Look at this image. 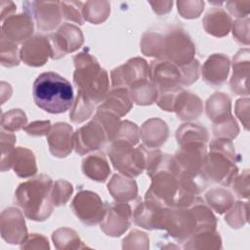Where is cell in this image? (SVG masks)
I'll return each mask as SVG.
<instances>
[{
    "label": "cell",
    "instance_id": "cell-15",
    "mask_svg": "<svg viewBox=\"0 0 250 250\" xmlns=\"http://www.w3.org/2000/svg\"><path fill=\"white\" fill-rule=\"evenodd\" d=\"M1 235L11 244L23 243L26 239L27 229L21 212L14 207H9L1 213Z\"/></svg>",
    "mask_w": 250,
    "mask_h": 250
},
{
    "label": "cell",
    "instance_id": "cell-38",
    "mask_svg": "<svg viewBox=\"0 0 250 250\" xmlns=\"http://www.w3.org/2000/svg\"><path fill=\"white\" fill-rule=\"evenodd\" d=\"M83 2L80 1H62L60 2L61 5V10H62V15L63 16L64 19L77 22L79 24H83L84 22V18L82 14V9H83Z\"/></svg>",
    "mask_w": 250,
    "mask_h": 250
},
{
    "label": "cell",
    "instance_id": "cell-40",
    "mask_svg": "<svg viewBox=\"0 0 250 250\" xmlns=\"http://www.w3.org/2000/svg\"><path fill=\"white\" fill-rule=\"evenodd\" d=\"M53 241L54 244H56V247L58 249H62L63 248L64 243H77L79 245V243H81L82 241L79 239L78 234L67 228H63V229H59L58 230H56L53 233Z\"/></svg>",
    "mask_w": 250,
    "mask_h": 250
},
{
    "label": "cell",
    "instance_id": "cell-35",
    "mask_svg": "<svg viewBox=\"0 0 250 250\" xmlns=\"http://www.w3.org/2000/svg\"><path fill=\"white\" fill-rule=\"evenodd\" d=\"M16 142V136L13 133H1V171L4 172L12 167V155L15 149L14 144Z\"/></svg>",
    "mask_w": 250,
    "mask_h": 250
},
{
    "label": "cell",
    "instance_id": "cell-46",
    "mask_svg": "<svg viewBox=\"0 0 250 250\" xmlns=\"http://www.w3.org/2000/svg\"><path fill=\"white\" fill-rule=\"evenodd\" d=\"M227 9L229 11L231 15H233L236 18H246L249 14V1H243V2H234L229 1L226 3Z\"/></svg>",
    "mask_w": 250,
    "mask_h": 250
},
{
    "label": "cell",
    "instance_id": "cell-21",
    "mask_svg": "<svg viewBox=\"0 0 250 250\" xmlns=\"http://www.w3.org/2000/svg\"><path fill=\"white\" fill-rule=\"evenodd\" d=\"M203 109L201 100L191 94L181 89L177 94L174 111L177 113V116L182 120H192L197 118Z\"/></svg>",
    "mask_w": 250,
    "mask_h": 250
},
{
    "label": "cell",
    "instance_id": "cell-20",
    "mask_svg": "<svg viewBox=\"0 0 250 250\" xmlns=\"http://www.w3.org/2000/svg\"><path fill=\"white\" fill-rule=\"evenodd\" d=\"M249 49H241L233 57V73L230 79V88L237 95H248Z\"/></svg>",
    "mask_w": 250,
    "mask_h": 250
},
{
    "label": "cell",
    "instance_id": "cell-25",
    "mask_svg": "<svg viewBox=\"0 0 250 250\" xmlns=\"http://www.w3.org/2000/svg\"><path fill=\"white\" fill-rule=\"evenodd\" d=\"M109 193L117 202H128L137 197L138 187L134 180L120 175H113L107 184Z\"/></svg>",
    "mask_w": 250,
    "mask_h": 250
},
{
    "label": "cell",
    "instance_id": "cell-43",
    "mask_svg": "<svg viewBox=\"0 0 250 250\" xmlns=\"http://www.w3.org/2000/svg\"><path fill=\"white\" fill-rule=\"evenodd\" d=\"M248 22L249 19L246 17L244 20L240 19L233 22V37L235 40L241 44L248 45L249 44V37H248Z\"/></svg>",
    "mask_w": 250,
    "mask_h": 250
},
{
    "label": "cell",
    "instance_id": "cell-19",
    "mask_svg": "<svg viewBox=\"0 0 250 250\" xmlns=\"http://www.w3.org/2000/svg\"><path fill=\"white\" fill-rule=\"evenodd\" d=\"M229 60L223 54H214L208 58L202 66V77L211 86L223 84L229 70Z\"/></svg>",
    "mask_w": 250,
    "mask_h": 250
},
{
    "label": "cell",
    "instance_id": "cell-41",
    "mask_svg": "<svg viewBox=\"0 0 250 250\" xmlns=\"http://www.w3.org/2000/svg\"><path fill=\"white\" fill-rule=\"evenodd\" d=\"M182 72V85H190L199 76V62L193 60L191 62L179 66Z\"/></svg>",
    "mask_w": 250,
    "mask_h": 250
},
{
    "label": "cell",
    "instance_id": "cell-44",
    "mask_svg": "<svg viewBox=\"0 0 250 250\" xmlns=\"http://www.w3.org/2000/svg\"><path fill=\"white\" fill-rule=\"evenodd\" d=\"M246 203L242 204V202H236V204L233 206V208L229 211V213L226 216V221L235 217V219L231 220L229 224L232 227V228H240L241 226H243L245 224V222L247 221V218H243L242 217V207L245 205Z\"/></svg>",
    "mask_w": 250,
    "mask_h": 250
},
{
    "label": "cell",
    "instance_id": "cell-12",
    "mask_svg": "<svg viewBox=\"0 0 250 250\" xmlns=\"http://www.w3.org/2000/svg\"><path fill=\"white\" fill-rule=\"evenodd\" d=\"M133 214L127 202H113L106 205L105 215L101 224V229L109 236H120L130 227Z\"/></svg>",
    "mask_w": 250,
    "mask_h": 250
},
{
    "label": "cell",
    "instance_id": "cell-11",
    "mask_svg": "<svg viewBox=\"0 0 250 250\" xmlns=\"http://www.w3.org/2000/svg\"><path fill=\"white\" fill-rule=\"evenodd\" d=\"M107 141V136L103 125L96 119L79 128L73 135V148L84 155L90 151L101 148Z\"/></svg>",
    "mask_w": 250,
    "mask_h": 250
},
{
    "label": "cell",
    "instance_id": "cell-30",
    "mask_svg": "<svg viewBox=\"0 0 250 250\" xmlns=\"http://www.w3.org/2000/svg\"><path fill=\"white\" fill-rule=\"evenodd\" d=\"M110 13L107 1H87L83 4L82 14L84 20L98 24L104 21Z\"/></svg>",
    "mask_w": 250,
    "mask_h": 250
},
{
    "label": "cell",
    "instance_id": "cell-27",
    "mask_svg": "<svg viewBox=\"0 0 250 250\" xmlns=\"http://www.w3.org/2000/svg\"><path fill=\"white\" fill-rule=\"evenodd\" d=\"M12 167L21 178L33 176L37 172L34 153L26 147H16L12 155Z\"/></svg>",
    "mask_w": 250,
    "mask_h": 250
},
{
    "label": "cell",
    "instance_id": "cell-34",
    "mask_svg": "<svg viewBox=\"0 0 250 250\" xmlns=\"http://www.w3.org/2000/svg\"><path fill=\"white\" fill-rule=\"evenodd\" d=\"M26 122L27 118L25 116V113L22 110L17 108L3 114L1 125L2 128L5 130L9 132H15L21 129L22 127L24 128Z\"/></svg>",
    "mask_w": 250,
    "mask_h": 250
},
{
    "label": "cell",
    "instance_id": "cell-29",
    "mask_svg": "<svg viewBox=\"0 0 250 250\" xmlns=\"http://www.w3.org/2000/svg\"><path fill=\"white\" fill-rule=\"evenodd\" d=\"M177 140L180 146L206 144L208 141L207 130L197 124L188 123L177 130Z\"/></svg>",
    "mask_w": 250,
    "mask_h": 250
},
{
    "label": "cell",
    "instance_id": "cell-39",
    "mask_svg": "<svg viewBox=\"0 0 250 250\" xmlns=\"http://www.w3.org/2000/svg\"><path fill=\"white\" fill-rule=\"evenodd\" d=\"M178 12L183 18L194 19L198 18L204 8L202 1H178Z\"/></svg>",
    "mask_w": 250,
    "mask_h": 250
},
{
    "label": "cell",
    "instance_id": "cell-5",
    "mask_svg": "<svg viewBox=\"0 0 250 250\" xmlns=\"http://www.w3.org/2000/svg\"><path fill=\"white\" fill-rule=\"evenodd\" d=\"M145 145H134L123 139H115L107 148V154L115 170L126 177L139 176L146 167L147 149Z\"/></svg>",
    "mask_w": 250,
    "mask_h": 250
},
{
    "label": "cell",
    "instance_id": "cell-17",
    "mask_svg": "<svg viewBox=\"0 0 250 250\" xmlns=\"http://www.w3.org/2000/svg\"><path fill=\"white\" fill-rule=\"evenodd\" d=\"M72 127L67 123L59 122L51 127L47 141L51 153L56 157L67 156L73 148Z\"/></svg>",
    "mask_w": 250,
    "mask_h": 250
},
{
    "label": "cell",
    "instance_id": "cell-14",
    "mask_svg": "<svg viewBox=\"0 0 250 250\" xmlns=\"http://www.w3.org/2000/svg\"><path fill=\"white\" fill-rule=\"evenodd\" d=\"M149 79V66L142 58H134L111 71L113 88L128 89L133 83Z\"/></svg>",
    "mask_w": 250,
    "mask_h": 250
},
{
    "label": "cell",
    "instance_id": "cell-9",
    "mask_svg": "<svg viewBox=\"0 0 250 250\" xmlns=\"http://www.w3.org/2000/svg\"><path fill=\"white\" fill-rule=\"evenodd\" d=\"M22 7L26 14L33 18L37 27L43 31H49L56 28L62 20V10L60 2H38L25 1Z\"/></svg>",
    "mask_w": 250,
    "mask_h": 250
},
{
    "label": "cell",
    "instance_id": "cell-24",
    "mask_svg": "<svg viewBox=\"0 0 250 250\" xmlns=\"http://www.w3.org/2000/svg\"><path fill=\"white\" fill-rule=\"evenodd\" d=\"M231 18L222 8H213L203 19V27L207 33L216 37L227 35L231 27Z\"/></svg>",
    "mask_w": 250,
    "mask_h": 250
},
{
    "label": "cell",
    "instance_id": "cell-31",
    "mask_svg": "<svg viewBox=\"0 0 250 250\" xmlns=\"http://www.w3.org/2000/svg\"><path fill=\"white\" fill-rule=\"evenodd\" d=\"M205 197L211 208L219 214L226 212L233 203L231 193L224 188L211 189L205 194Z\"/></svg>",
    "mask_w": 250,
    "mask_h": 250
},
{
    "label": "cell",
    "instance_id": "cell-47",
    "mask_svg": "<svg viewBox=\"0 0 250 250\" xmlns=\"http://www.w3.org/2000/svg\"><path fill=\"white\" fill-rule=\"evenodd\" d=\"M51 123L50 121H34L23 129L28 135L31 136H44L49 133L51 130Z\"/></svg>",
    "mask_w": 250,
    "mask_h": 250
},
{
    "label": "cell",
    "instance_id": "cell-13",
    "mask_svg": "<svg viewBox=\"0 0 250 250\" xmlns=\"http://www.w3.org/2000/svg\"><path fill=\"white\" fill-rule=\"evenodd\" d=\"M149 79L159 92L170 91L182 86V72L180 67L167 61L158 59L149 65Z\"/></svg>",
    "mask_w": 250,
    "mask_h": 250
},
{
    "label": "cell",
    "instance_id": "cell-37",
    "mask_svg": "<svg viewBox=\"0 0 250 250\" xmlns=\"http://www.w3.org/2000/svg\"><path fill=\"white\" fill-rule=\"evenodd\" d=\"M73 192L71 184L64 180L56 181L52 189V200L55 206H61L67 202Z\"/></svg>",
    "mask_w": 250,
    "mask_h": 250
},
{
    "label": "cell",
    "instance_id": "cell-33",
    "mask_svg": "<svg viewBox=\"0 0 250 250\" xmlns=\"http://www.w3.org/2000/svg\"><path fill=\"white\" fill-rule=\"evenodd\" d=\"M95 104L84 98L81 94H77L76 101L73 104L71 112L69 114L70 119L74 123H81L91 116L95 109Z\"/></svg>",
    "mask_w": 250,
    "mask_h": 250
},
{
    "label": "cell",
    "instance_id": "cell-4",
    "mask_svg": "<svg viewBox=\"0 0 250 250\" xmlns=\"http://www.w3.org/2000/svg\"><path fill=\"white\" fill-rule=\"evenodd\" d=\"M203 174L207 180L228 186L237 174L235 151L231 141L218 138L210 145V153L206 154L203 164Z\"/></svg>",
    "mask_w": 250,
    "mask_h": 250
},
{
    "label": "cell",
    "instance_id": "cell-18",
    "mask_svg": "<svg viewBox=\"0 0 250 250\" xmlns=\"http://www.w3.org/2000/svg\"><path fill=\"white\" fill-rule=\"evenodd\" d=\"M32 32L33 21L26 13L11 15L2 21L1 34L11 42L26 41Z\"/></svg>",
    "mask_w": 250,
    "mask_h": 250
},
{
    "label": "cell",
    "instance_id": "cell-42",
    "mask_svg": "<svg viewBox=\"0 0 250 250\" xmlns=\"http://www.w3.org/2000/svg\"><path fill=\"white\" fill-rule=\"evenodd\" d=\"M116 139H123L130 143H132L134 146L139 143V129L135 123H132L130 121H123L121 122V126L119 129V133L116 137Z\"/></svg>",
    "mask_w": 250,
    "mask_h": 250
},
{
    "label": "cell",
    "instance_id": "cell-36",
    "mask_svg": "<svg viewBox=\"0 0 250 250\" xmlns=\"http://www.w3.org/2000/svg\"><path fill=\"white\" fill-rule=\"evenodd\" d=\"M20 63L18 47L14 42L9 41L1 34V64L3 66H15Z\"/></svg>",
    "mask_w": 250,
    "mask_h": 250
},
{
    "label": "cell",
    "instance_id": "cell-48",
    "mask_svg": "<svg viewBox=\"0 0 250 250\" xmlns=\"http://www.w3.org/2000/svg\"><path fill=\"white\" fill-rule=\"evenodd\" d=\"M149 4L152 6L155 13L161 15L168 13L171 10V7L173 6V2L171 1H160V2H149Z\"/></svg>",
    "mask_w": 250,
    "mask_h": 250
},
{
    "label": "cell",
    "instance_id": "cell-28",
    "mask_svg": "<svg viewBox=\"0 0 250 250\" xmlns=\"http://www.w3.org/2000/svg\"><path fill=\"white\" fill-rule=\"evenodd\" d=\"M128 91L130 93L133 103L137 104H151L158 99L159 92L156 86L150 81V79L140 80L133 83Z\"/></svg>",
    "mask_w": 250,
    "mask_h": 250
},
{
    "label": "cell",
    "instance_id": "cell-16",
    "mask_svg": "<svg viewBox=\"0 0 250 250\" xmlns=\"http://www.w3.org/2000/svg\"><path fill=\"white\" fill-rule=\"evenodd\" d=\"M52 56L49 37L35 35L28 38L21 46L20 52L21 60L30 66H41Z\"/></svg>",
    "mask_w": 250,
    "mask_h": 250
},
{
    "label": "cell",
    "instance_id": "cell-2",
    "mask_svg": "<svg viewBox=\"0 0 250 250\" xmlns=\"http://www.w3.org/2000/svg\"><path fill=\"white\" fill-rule=\"evenodd\" d=\"M52 189V179L41 174L21 183L15 191V200L28 219L44 221L53 211Z\"/></svg>",
    "mask_w": 250,
    "mask_h": 250
},
{
    "label": "cell",
    "instance_id": "cell-7",
    "mask_svg": "<svg viewBox=\"0 0 250 250\" xmlns=\"http://www.w3.org/2000/svg\"><path fill=\"white\" fill-rule=\"evenodd\" d=\"M194 52L192 41L182 28H173L164 37L163 59L169 60L178 66L191 62L194 60Z\"/></svg>",
    "mask_w": 250,
    "mask_h": 250
},
{
    "label": "cell",
    "instance_id": "cell-32",
    "mask_svg": "<svg viewBox=\"0 0 250 250\" xmlns=\"http://www.w3.org/2000/svg\"><path fill=\"white\" fill-rule=\"evenodd\" d=\"M142 51L148 57L163 59L164 37L155 32H146L144 34L141 43Z\"/></svg>",
    "mask_w": 250,
    "mask_h": 250
},
{
    "label": "cell",
    "instance_id": "cell-22",
    "mask_svg": "<svg viewBox=\"0 0 250 250\" xmlns=\"http://www.w3.org/2000/svg\"><path fill=\"white\" fill-rule=\"evenodd\" d=\"M133 101L126 88H114L106 94L98 108L107 109L119 117L127 114L132 108Z\"/></svg>",
    "mask_w": 250,
    "mask_h": 250
},
{
    "label": "cell",
    "instance_id": "cell-6",
    "mask_svg": "<svg viewBox=\"0 0 250 250\" xmlns=\"http://www.w3.org/2000/svg\"><path fill=\"white\" fill-rule=\"evenodd\" d=\"M206 112L214 123V135L218 138L233 139L239 129L230 113V99L224 93H215L206 102Z\"/></svg>",
    "mask_w": 250,
    "mask_h": 250
},
{
    "label": "cell",
    "instance_id": "cell-45",
    "mask_svg": "<svg viewBox=\"0 0 250 250\" xmlns=\"http://www.w3.org/2000/svg\"><path fill=\"white\" fill-rule=\"evenodd\" d=\"M248 171L246 170L244 174L233 179V190L237 193L239 197H248L249 194V177Z\"/></svg>",
    "mask_w": 250,
    "mask_h": 250
},
{
    "label": "cell",
    "instance_id": "cell-8",
    "mask_svg": "<svg viewBox=\"0 0 250 250\" xmlns=\"http://www.w3.org/2000/svg\"><path fill=\"white\" fill-rule=\"evenodd\" d=\"M70 208L76 217L87 226L101 223L105 215L106 205L93 191L81 190L74 196Z\"/></svg>",
    "mask_w": 250,
    "mask_h": 250
},
{
    "label": "cell",
    "instance_id": "cell-23",
    "mask_svg": "<svg viewBox=\"0 0 250 250\" xmlns=\"http://www.w3.org/2000/svg\"><path fill=\"white\" fill-rule=\"evenodd\" d=\"M168 132V127L164 121L159 118H152L143 124L141 137L147 147L156 148L165 143Z\"/></svg>",
    "mask_w": 250,
    "mask_h": 250
},
{
    "label": "cell",
    "instance_id": "cell-26",
    "mask_svg": "<svg viewBox=\"0 0 250 250\" xmlns=\"http://www.w3.org/2000/svg\"><path fill=\"white\" fill-rule=\"evenodd\" d=\"M82 171L85 176L96 182H104L110 174L109 164L104 153H95L82 161Z\"/></svg>",
    "mask_w": 250,
    "mask_h": 250
},
{
    "label": "cell",
    "instance_id": "cell-3",
    "mask_svg": "<svg viewBox=\"0 0 250 250\" xmlns=\"http://www.w3.org/2000/svg\"><path fill=\"white\" fill-rule=\"evenodd\" d=\"M73 61L75 64L73 81L78 93L95 104L102 103L109 86L107 72L100 66L87 49L77 54Z\"/></svg>",
    "mask_w": 250,
    "mask_h": 250
},
{
    "label": "cell",
    "instance_id": "cell-1",
    "mask_svg": "<svg viewBox=\"0 0 250 250\" xmlns=\"http://www.w3.org/2000/svg\"><path fill=\"white\" fill-rule=\"evenodd\" d=\"M32 95L36 105L52 114L67 111L74 103L70 82L53 71L43 72L35 79Z\"/></svg>",
    "mask_w": 250,
    "mask_h": 250
},
{
    "label": "cell",
    "instance_id": "cell-10",
    "mask_svg": "<svg viewBox=\"0 0 250 250\" xmlns=\"http://www.w3.org/2000/svg\"><path fill=\"white\" fill-rule=\"evenodd\" d=\"M52 50V59H60L68 53H72L83 44L81 30L70 23L62 24L58 31L49 35Z\"/></svg>",
    "mask_w": 250,
    "mask_h": 250
}]
</instances>
